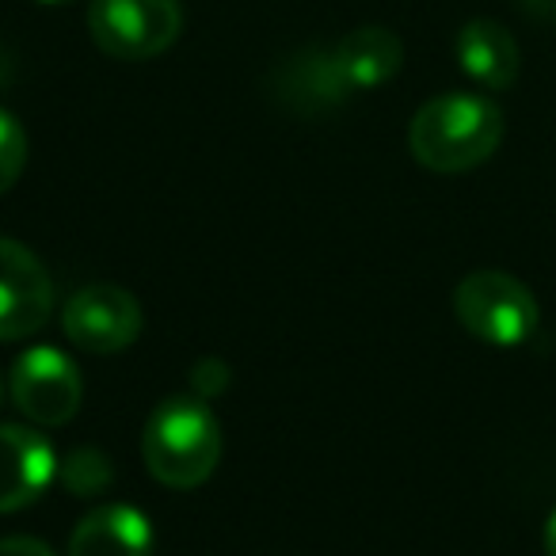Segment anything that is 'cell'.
Masks as SVG:
<instances>
[{
    "instance_id": "6da1fadb",
    "label": "cell",
    "mask_w": 556,
    "mask_h": 556,
    "mask_svg": "<svg viewBox=\"0 0 556 556\" xmlns=\"http://www.w3.org/2000/svg\"><path fill=\"white\" fill-rule=\"evenodd\" d=\"M503 111L472 92L434 96L408 126V149L427 172L457 176L472 172L500 149Z\"/></svg>"
},
{
    "instance_id": "7a4b0ae2",
    "label": "cell",
    "mask_w": 556,
    "mask_h": 556,
    "mask_svg": "<svg viewBox=\"0 0 556 556\" xmlns=\"http://www.w3.org/2000/svg\"><path fill=\"white\" fill-rule=\"evenodd\" d=\"M141 457L153 480L164 488H199L222 462V427L199 396H168L149 416L141 434Z\"/></svg>"
},
{
    "instance_id": "3957f363",
    "label": "cell",
    "mask_w": 556,
    "mask_h": 556,
    "mask_svg": "<svg viewBox=\"0 0 556 556\" xmlns=\"http://www.w3.org/2000/svg\"><path fill=\"white\" fill-rule=\"evenodd\" d=\"M454 313L469 336L488 348H522L538 332V298L507 270H472L457 282Z\"/></svg>"
},
{
    "instance_id": "277c9868",
    "label": "cell",
    "mask_w": 556,
    "mask_h": 556,
    "mask_svg": "<svg viewBox=\"0 0 556 556\" xmlns=\"http://www.w3.org/2000/svg\"><path fill=\"white\" fill-rule=\"evenodd\" d=\"M184 31L179 0H92L88 35L108 58L149 62L161 58Z\"/></svg>"
},
{
    "instance_id": "5b68a950",
    "label": "cell",
    "mask_w": 556,
    "mask_h": 556,
    "mask_svg": "<svg viewBox=\"0 0 556 556\" xmlns=\"http://www.w3.org/2000/svg\"><path fill=\"white\" fill-rule=\"evenodd\" d=\"M12 401L39 427L70 424L85 401V381H80L77 363L50 343L24 351L12 366Z\"/></svg>"
},
{
    "instance_id": "8992f818",
    "label": "cell",
    "mask_w": 556,
    "mask_h": 556,
    "mask_svg": "<svg viewBox=\"0 0 556 556\" xmlns=\"http://www.w3.org/2000/svg\"><path fill=\"white\" fill-rule=\"evenodd\" d=\"M62 328L70 343L92 355H118L141 336V305L130 290L115 282H92L77 290L62 309Z\"/></svg>"
},
{
    "instance_id": "52a82bcc",
    "label": "cell",
    "mask_w": 556,
    "mask_h": 556,
    "mask_svg": "<svg viewBox=\"0 0 556 556\" xmlns=\"http://www.w3.org/2000/svg\"><path fill=\"white\" fill-rule=\"evenodd\" d=\"M54 317V278L20 240L0 237V343L27 340Z\"/></svg>"
},
{
    "instance_id": "ba28073f",
    "label": "cell",
    "mask_w": 556,
    "mask_h": 556,
    "mask_svg": "<svg viewBox=\"0 0 556 556\" xmlns=\"http://www.w3.org/2000/svg\"><path fill=\"white\" fill-rule=\"evenodd\" d=\"M58 457L39 431L0 424V515L24 510L50 488Z\"/></svg>"
},
{
    "instance_id": "9c48e42d",
    "label": "cell",
    "mask_w": 556,
    "mask_h": 556,
    "mask_svg": "<svg viewBox=\"0 0 556 556\" xmlns=\"http://www.w3.org/2000/svg\"><path fill=\"white\" fill-rule=\"evenodd\" d=\"M70 556H153V522L130 503H103L77 522Z\"/></svg>"
},
{
    "instance_id": "30bf717a",
    "label": "cell",
    "mask_w": 556,
    "mask_h": 556,
    "mask_svg": "<svg viewBox=\"0 0 556 556\" xmlns=\"http://www.w3.org/2000/svg\"><path fill=\"white\" fill-rule=\"evenodd\" d=\"M454 54L465 77L477 80L488 92H507L522 73V54H518L515 35L495 20H469L457 31Z\"/></svg>"
},
{
    "instance_id": "8fae6325",
    "label": "cell",
    "mask_w": 556,
    "mask_h": 556,
    "mask_svg": "<svg viewBox=\"0 0 556 556\" xmlns=\"http://www.w3.org/2000/svg\"><path fill=\"white\" fill-rule=\"evenodd\" d=\"M336 62H340L351 92H370L401 73L404 42L389 27H358V31L343 35V42L336 47Z\"/></svg>"
},
{
    "instance_id": "7c38bea8",
    "label": "cell",
    "mask_w": 556,
    "mask_h": 556,
    "mask_svg": "<svg viewBox=\"0 0 556 556\" xmlns=\"http://www.w3.org/2000/svg\"><path fill=\"white\" fill-rule=\"evenodd\" d=\"M278 88L287 103L302 111H328L340 108L351 96V85L343 80L336 50H302L278 70Z\"/></svg>"
},
{
    "instance_id": "4fadbf2b",
    "label": "cell",
    "mask_w": 556,
    "mask_h": 556,
    "mask_svg": "<svg viewBox=\"0 0 556 556\" xmlns=\"http://www.w3.org/2000/svg\"><path fill=\"white\" fill-rule=\"evenodd\" d=\"M27 164V130L20 126L16 115L0 108V194L9 191Z\"/></svg>"
},
{
    "instance_id": "5bb4252c",
    "label": "cell",
    "mask_w": 556,
    "mask_h": 556,
    "mask_svg": "<svg viewBox=\"0 0 556 556\" xmlns=\"http://www.w3.org/2000/svg\"><path fill=\"white\" fill-rule=\"evenodd\" d=\"M0 556H54L39 538H0Z\"/></svg>"
},
{
    "instance_id": "9a60e30c",
    "label": "cell",
    "mask_w": 556,
    "mask_h": 556,
    "mask_svg": "<svg viewBox=\"0 0 556 556\" xmlns=\"http://www.w3.org/2000/svg\"><path fill=\"white\" fill-rule=\"evenodd\" d=\"M518 9L538 24H556V0H518Z\"/></svg>"
},
{
    "instance_id": "2e32d148",
    "label": "cell",
    "mask_w": 556,
    "mask_h": 556,
    "mask_svg": "<svg viewBox=\"0 0 556 556\" xmlns=\"http://www.w3.org/2000/svg\"><path fill=\"white\" fill-rule=\"evenodd\" d=\"M545 556H556V507L545 522Z\"/></svg>"
},
{
    "instance_id": "e0dca14e",
    "label": "cell",
    "mask_w": 556,
    "mask_h": 556,
    "mask_svg": "<svg viewBox=\"0 0 556 556\" xmlns=\"http://www.w3.org/2000/svg\"><path fill=\"white\" fill-rule=\"evenodd\" d=\"M39 4H70V0H39Z\"/></svg>"
}]
</instances>
